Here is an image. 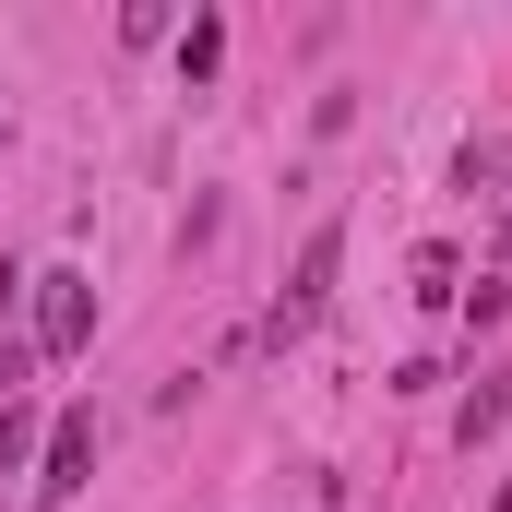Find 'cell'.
<instances>
[{
  "label": "cell",
  "instance_id": "6da1fadb",
  "mask_svg": "<svg viewBox=\"0 0 512 512\" xmlns=\"http://www.w3.org/2000/svg\"><path fill=\"white\" fill-rule=\"evenodd\" d=\"M24 310H36V358H84L96 346V286L72 274V262H48V274H24Z\"/></svg>",
  "mask_w": 512,
  "mask_h": 512
},
{
  "label": "cell",
  "instance_id": "7a4b0ae2",
  "mask_svg": "<svg viewBox=\"0 0 512 512\" xmlns=\"http://www.w3.org/2000/svg\"><path fill=\"white\" fill-rule=\"evenodd\" d=\"M334 274H346V227H310V251H298V274H286V298L262 310V346H298V334L334 310Z\"/></svg>",
  "mask_w": 512,
  "mask_h": 512
},
{
  "label": "cell",
  "instance_id": "3957f363",
  "mask_svg": "<svg viewBox=\"0 0 512 512\" xmlns=\"http://www.w3.org/2000/svg\"><path fill=\"white\" fill-rule=\"evenodd\" d=\"M84 477H96V417L72 405V417H48V453H36V512H60Z\"/></svg>",
  "mask_w": 512,
  "mask_h": 512
},
{
  "label": "cell",
  "instance_id": "277c9868",
  "mask_svg": "<svg viewBox=\"0 0 512 512\" xmlns=\"http://www.w3.org/2000/svg\"><path fill=\"white\" fill-rule=\"evenodd\" d=\"M501 417H512V370H477V382H465V405H453V453H477Z\"/></svg>",
  "mask_w": 512,
  "mask_h": 512
},
{
  "label": "cell",
  "instance_id": "5b68a950",
  "mask_svg": "<svg viewBox=\"0 0 512 512\" xmlns=\"http://www.w3.org/2000/svg\"><path fill=\"white\" fill-rule=\"evenodd\" d=\"M215 72H227V24L191 12V36H179V84H215Z\"/></svg>",
  "mask_w": 512,
  "mask_h": 512
},
{
  "label": "cell",
  "instance_id": "8992f818",
  "mask_svg": "<svg viewBox=\"0 0 512 512\" xmlns=\"http://www.w3.org/2000/svg\"><path fill=\"white\" fill-rule=\"evenodd\" d=\"M24 453H48V429H36V405H0V477H24Z\"/></svg>",
  "mask_w": 512,
  "mask_h": 512
},
{
  "label": "cell",
  "instance_id": "52a82bcc",
  "mask_svg": "<svg viewBox=\"0 0 512 512\" xmlns=\"http://www.w3.org/2000/svg\"><path fill=\"white\" fill-rule=\"evenodd\" d=\"M489 179H512V143H465L453 155V191H489Z\"/></svg>",
  "mask_w": 512,
  "mask_h": 512
},
{
  "label": "cell",
  "instance_id": "ba28073f",
  "mask_svg": "<svg viewBox=\"0 0 512 512\" xmlns=\"http://www.w3.org/2000/svg\"><path fill=\"white\" fill-rule=\"evenodd\" d=\"M24 370H36V346H12V334H0V393L24 382Z\"/></svg>",
  "mask_w": 512,
  "mask_h": 512
}]
</instances>
